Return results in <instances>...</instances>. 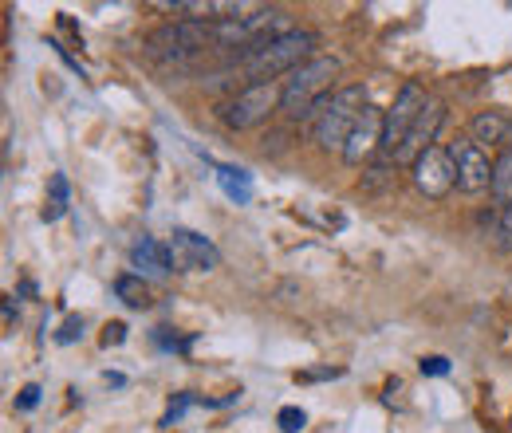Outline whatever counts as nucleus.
Segmentation results:
<instances>
[{"instance_id":"nucleus-1","label":"nucleus","mask_w":512,"mask_h":433,"mask_svg":"<svg viewBox=\"0 0 512 433\" xmlns=\"http://www.w3.org/2000/svg\"><path fill=\"white\" fill-rule=\"evenodd\" d=\"M367 107H371V103H367V91H363L359 83L339 87V91H331L327 99H320V103L312 107V115H308L316 146H320V150H339V154H343L351 130H355V123L363 119Z\"/></svg>"},{"instance_id":"nucleus-2","label":"nucleus","mask_w":512,"mask_h":433,"mask_svg":"<svg viewBox=\"0 0 512 433\" xmlns=\"http://www.w3.org/2000/svg\"><path fill=\"white\" fill-rule=\"evenodd\" d=\"M316 44H320L316 32L296 28V32H288V36H280V40L256 48L253 56H245V60H241V75L253 79V83H280V79H288L300 63L312 60Z\"/></svg>"},{"instance_id":"nucleus-3","label":"nucleus","mask_w":512,"mask_h":433,"mask_svg":"<svg viewBox=\"0 0 512 433\" xmlns=\"http://www.w3.org/2000/svg\"><path fill=\"white\" fill-rule=\"evenodd\" d=\"M335 75H339V60L335 56H312L308 63H300L288 79H280V87H284L280 111L288 119H308L312 107L331 95V79Z\"/></svg>"},{"instance_id":"nucleus-4","label":"nucleus","mask_w":512,"mask_h":433,"mask_svg":"<svg viewBox=\"0 0 512 433\" xmlns=\"http://www.w3.org/2000/svg\"><path fill=\"white\" fill-rule=\"evenodd\" d=\"M280 99H284L280 83H249L221 107V123L229 130H253V126L268 123L272 111H280Z\"/></svg>"},{"instance_id":"nucleus-5","label":"nucleus","mask_w":512,"mask_h":433,"mask_svg":"<svg viewBox=\"0 0 512 433\" xmlns=\"http://www.w3.org/2000/svg\"><path fill=\"white\" fill-rule=\"evenodd\" d=\"M426 103H430V95L422 91V83H402V87H398L394 103L386 107V130H383V150L390 158L402 150L406 134L414 130V123H418V115H422Z\"/></svg>"},{"instance_id":"nucleus-6","label":"nucleus","mask_w":512,"mask_h":433,"mask_svg":"<svg viewBox=\"0 0 512 433\" xmlns=\"http://www.w3.org/2000/svg\"><path fill=\"white\" fill-rule=\"evenodd\" d=\"M449 158H453L461 193H485L493 186V162H489L485 146H477L469 134H457V142H449Z\"/></svg>"},{"instance_id":"nucleus-7","label":"nucleus","mask_w":512,"mask_h":433,"mask_svg":"<svg viewBox=\"0 0 512 433\" xmlns=\"http://www.w3.org/2000/svg\"><path fill=\"white\" fill-rule=\"evenodd\" d=\"M410 178H414V189L430 201H442L449 189L457 186V170H453V158H449V146H430L414 158L410 166Z\"/></svg>"},{"instance_id":"nucleus-8","label":"nucleus","mask_w":512,"mask_h":433,"mask_svg":"<svg viewBox=\"0 0 512 433\" xmlns=\"http://www.w3.org/2000/svg\"><path fill=\"white\" fill-rule=\"evenodd\" d=\"M174 272H209L221 264V252L193 229H174V241L166 245Z\"/></svg>"},{"instance_id":"nucleus-9","label":"nucleus","mask_w":512,"mask_h":433,"mask_svg":"<svg viewBox=\"0 0 512 433\" xmlns=\"http://www.w3.org/2000/svg\"><path fill=\"white\" fill-rule=\"evenodd\" d=\"M446 126V103L442 99H430L426 107H422V115H418V123L414 130L406 134V142H402V150L390 158L394 166H414V158L422 154V150H430V146H438L434 138H438V130Z\"/></svg>"},{"instance_id":"nucleus-10","label":"nucleus","mask_w":512,"mask_h":433,"mask_svg":"<svg viewBox=\"0 0 512 433\" xmlns=\"http://www.w3.org/2000/svg\"><path fill=\"white\" fill-rule=\"evenodd\" d=\"M383 130H386V111L367 107L363 119L351 130L347 146H343V162H347V166H367V162L383 150Z\"/></svg>"},{"instance_id":"nucleus-11","label":"nucleus","mask_w":512,"mask_h":433,"mask_svg":"<svg viewBox=\"0 0 512 433\" xmlns=\"http://www.w3.org/2000/svg\"><path fill=\"white\" fill-rule=\"evenodd\" d=\"M469 138L477 142V146H489V150H509L512 146V119L509 115H501V111H481V115H473V123H469Z\"/></svg>"},{"instance_id":"nucleus-12","label":"nucleus","mask_w":512,"mask_h":433,"mask_svg":"<svg viewBox=\"0 0 512 433\" xmlns=\"http://www.w3.org/2000/svg\"><path fill=\"white\" fill-rule=\"evenodd\" d=\"M130 264L138 268V276H150V280H166L170 276V252L154 237H142V241L130 245Z\"/></svg>"},{"instance_id":"nucleus-13","label":"nucleus","mask_w":512,"mask_h":433,"mask_svg":"<svg viewBox=\"0 0 512 433\" xmlns=\"http://www.w3.org/2000/svg\"><path fill=\"white\" fill-rule=\"evenodd\" d=\"M489 193H493V201L501 209L512 205V146L505 154H497V162H493V186H489Z\"/></svg>"},{"instance_id":"nucleus-14","label":"nucleus","mask_w":512,"mask_h":433,"mask_svg":"<svg viewBox=\"0 0 512 433\" xmlns=\"http://www.w3.org/2000/svg\"><path fill=\"white\" fill-rule=\"evenodd\" d=\"M115 296L127 304V308H150V288H146V280L138 276V272H127V276H119L115 280Z\"/></svg>"},{"instance_id":"nucleus-15","label":"nucleus","mask_w":512,"mask_h":433,"mask_svg":"<svg viewBox=\"0 0 512 433\" xmlns=\"http://www.w3.org/2000/svg\"><path fill=\"white\" fill-rule=\"evenodd\" d=\"M398 186V166L394 162H379V166H367L363 170V189L367 193H386V189Z\"/></svg>"},{"instance_id":"nucleus-16","label":"nucleus","mask_w":512,"mask_h":433,"mask_svg":"<svg viewBox=\"0 0 512 433\" xmlns=\"http://www.w3.org/2000/svg\"><path fill=\"white\" fill-rule=\"evenodd\" d=\"M67 213V178L64 174H52V186H48V205H44V221H60Z\"/></svg>"},{"instance_id":"nucleus-17","label":"nucleus","mask_w":512,"mask_h":433,"mask_svg":"<svg viewBox=\"0 0 512 433\" xmlns=\"http://www.w3.org/2000/svg\"><path fill=\"white\" fill-rule=\"evenodd\" d=\"M217 178H221V186H225L229 197L249 201V178H245V170H229V166H221V170H217Z\"/></svg>"},{"instance_id":"nucleus-18","label":"nucleus","mask_w":512,"mask_h":433,"mask_svg":"<svg viewBox=\"0 0 512 433\" xmlns=\"http://www.w3.org/2000/svg\"><path fill=\"white\" fill-rule=\"evenodd\" d=\"M493 233H497V248H501V252H512V205H505V209L497 213Z\"/></svg>"},{"instance_id":"nucleus-19","label":"nucleus","mask_w":512,"mask_h":433,"mask_svg":"<svg viewBox=\"0 0 512 433\" xmlns=\"http://www.w3.org/2000/svg\"><path fill=\"white\" fill-rule=\"evenodd\" d=\"M304 422H308L304 410H296V406H284V410H280V430L284 433H300L304 430Z\"/></svg>"},{"instance_id":"nucleus-20","label":"nucleus","mask_w":512,"mask_h":433,"mask_svg":"<svg viewBox=\"0 0 512 433\" xmlns=\"http://www.w3.org/2000/svg\"><path fill=\"white\" fill-rule=\"evenodd\" d=\"M75 339H83V319H79V315H71L64 327H60L56 343H60V347H67V343H75Z\"/></svg>"},{"instance_id":"nucleus-21","label":"nucleus","mask_w":512,"mask_h":433,"mask_svg":"<svg viewBox=\"0 0 512 433\" xmlns=\"http://www.w3.org/2000/svg\"><path fill=\"white\" fill-rule=\"evenodd\" d=\"M127 339V327L123 323H107V335H103V347H119Z\"/></svg>"},{"instance_id":"nucleus-22","label":"nucleus","mask_w":512,"mask_h":433,"mask_svg":"<svg viewBox=\"0 0 512 433\" xmlns=\"http://www.w3.org/2000/svg\"><path fill=\"white\" fill-rule=\"evenodd\" d=\"M36 402H40V386H24L20 398H16V410H32Z\"/></svg>"},{"instance_id":"nucleus-23","label":"nucleus","mask_w":512,"mask_h":433,"mask_svg":"<svg viewBox=\"0 0 512 433\" xmlns=\"http://www.w3.org/2000/svg\"><path fill=\"white\" fill-rule=\"evenodd\" d=\"M422 374H449V363L442 355H430V359H422Z\"/></svg>"}]
</instances>
